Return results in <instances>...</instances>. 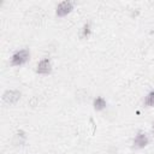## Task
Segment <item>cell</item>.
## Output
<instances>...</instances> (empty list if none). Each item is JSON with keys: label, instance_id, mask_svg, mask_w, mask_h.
Listing matches in <instances>:
<instances>
[{"label": "cell", "instance_id": "6da1fadb", "mask_svg": "<svg viewBox=\"0 0 154 154\" xmlns=\"http://www.w3.org/2000/svg\"><path fill=\"white\" fill-rule=\"evenodd\" d=\"M30 59V51L26 48L19 49L17 52H14L11 57V65L12 66H20L24 65L28 60Z\"/></svg>", "mask_w": 154, "mask_h": 154}, {"label": "cell", "instance_id": "7a4b0ae2", "mask_svg": "<svg viewBox=\"0 0 154 154\" xmlns=\"http://www.w3.org/2000/svg\"><path fill=\"white\" fill-rule=\"evenodd\" d=\"M36 72L38 75H49L52 72V63L48 57H45L37 63L36 66Z\"/></svg>", "mask_w": 154, "mask_h": 154}, {"label": "cell", "instance_id": "3957f363", "mask_svg": "<svg viewBox=\"0 0 154 154\" xmlns=\"http://www.w3.org/2000/svg\"><path fill=\"white\" fill-rule=\"evenodd\" d=\"M149 143V138H148V135L143 131H140L136 134L134 141H132V147L135 149H142L144 148L147 144Z\"/></svg>", "mask_w": 154, "mask_h": 154}, {"label": "cell", "instance_id": "277c9868", "mask_svg": "<svg viewBox=\"0 0 154 154\" xmlns=\"http://www.w3.org/2000/svg\"><path fill=\"white\" fill-rule=\"evenodd\" d=\"M72 10H73V2L72 1H69V0H65V1H61L57 6L55 14H57V17H64V16L69 14Z\"/></svg>", "mask_w": 154, "mask_h": 154}, {"label": "cell", "instance_id": "5b68a950", "mask_svg": "<svg viewBox=\"0 0 154 154\" xmlns=\"http://www.w3.org/2000/svg\"><path fill=\"white\" fill-rule=\"evenodd\" d=\"M20 91L19 90H16V89H11V90H6L2 95V100L8 103V105H13L16 103L19 99H20Z\"/></svg>", "mask_w": 154, "mask_h": 154}, {"label": "cell", "instance_id": "8992f818", "mask_svg": "<svg viewBox=\"0 0 154 154\" xmlns=\"http://www.w3.org/2000/svg\"><path fill=\"white\" fill-rule=\"evenodd\" d=\"M93 106H94V109H96V111H102V109L106 108L107 102H106V100H105L102 96H97V97L94 99Z\"/></svg>", "mask_w": 154, "mask_h": 154}, {"label": "cell", "instance_id": "52a82bcc", "mask_svg": "<svg viewBox=\"0 0 154 154\" xmlns=\"http://www.w3.org/2000/svg\"><path fill=\"white\" fill-rule=\"evenodd\" d=\"M143 105L147 106V107H154V89L150 90L146 95V97L143 100Z\"/></svg>", "mask_w": 154, "mask_h": 154}, {"label": "cell", "instance_id": "ba28073f", "mask_svg": "<svg viewBox=\"0 0 154 154\" xmlns=\"http://www.w3.org/2000/svg\"><path fill=\"white\" fill-rule=\"evenodd\" d=\"M90 34H91V26H90L89 23H85L82 28V37L87 38V37L90 36Z\"/></svg>", "mask_w": 154, "mask_h": 154}, {"label": "cell", "instance_id": "9c48e42d", "mask_svg": "<svg viewBox=\"0 0 154 154\" xmlns=\"http://www.w3.org/2000/svg\"><path fill=\"white\" fill-rule=\"evenodd\" d=\"M152 135H153V137H154V124H153V126H152Z\"/></svg>", "mask_w": 154, "mask_h": 154}]
</instances>
